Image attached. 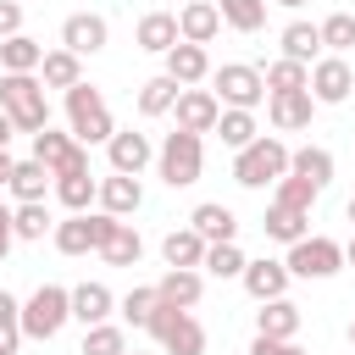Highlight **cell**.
I'll return each instance as SVG.
<instances>
[{"instance_id":"cell-16","label":"cell","mask_w":355,"mask_h":355,"mask_svg":"<svg viewBox=\"0 0 355 355\" xmlns=\"http://www.w3.org/2000/svg\"><path fill=\"white\" fill-rule=\"evenodd\" d=\"M239 283H244V294H250L255 305H266V300H283V294H288V266H283V261H250Z\"/></svg>"},{"instance_id":"cell-39","label":"cell","mask_w":355,"mask_h":355,"mask_svg":"<svg viewBox=\"0 0 355 355\" xmlns=\"http://www.w3.org/2000/svg\"><path fill=\"white\" fill-rule=\"evenodd\" d=\"M83 355H128V333H122L116 322L83 327Z\"/></svg>"},{"instance_id":"cell-41","label":"cell","mask_w":355,"mask_h":355,"mask_svg":"<svg viewBox=\"0 0 355 355\" xmlns=\"http://www.w3.org/2000/svg\"><path fill=\"white\" fill-rule=\"evenodd\" d=\"M22 349V305L0 288V355H17Z\"/></svg>"},{"instance_id":"cell-15","label":"cell","mask_w":355,"mask_h":355,"mask_svg":"<svg viewBox=\"0 0 355 355\" xmlns=\"http://www.w3.org/2000/svg\"><path fill=\"white\" fill-rule=\"evenodd\" d=\"M189 227H194L205 244H233V239H239V216H233L222 200H200L194 216H189Z\"/></svg>"},{"instance_id":"cell-31","label":"cell","mask_w":355,"mask_h":355,"mask_svg":"<svg viewBox=\"0 0 355 355\" xmlns=\"http://www.w3.org/2000/svg\"><path fill=\"white\" fill-rule=\"evenodd\" d=\"M50 178H55V172H50L44 161H33V155H28V161H17V172H11V183H6V189L17 194V205H28V200H44Z\"/></svg>"},{"instance_id":"cell-6","label":"cell","mask_w":355,"mask_h":355,"mask_svg":"<svg viewBox=\"0 0 355 355\" xmlns=\"http://www.w3.org/2000/svg\"><path fill=\"white\" fill-rule=\"evenodd\" d=\"M166 355H205V327L189 316V311H178V305H155V316H150V327H144Z\"/></svg>"},{"instance_id":"cell-29","label":"cell","mask_w":355,"mask_h":355,"mask_svg":"<svg viewBox=\"0 0 355 355\" xmlns=\"http://www.w3.org/2000/svg\"><path fill=\"white\" fill-rule=\"evenodd\" d=\"M83 55H72V50H44V67H39V83L44 89H78L83 83V67H78Z\"/></svg>"},{"instance_id":"cell-4","label":"cell","mask_w":355,"mask_h":355,"mask_svg":"<svg viewBox=\"0 0 355 355\" xmlns=\"http://www.w3.org/2000/svg\"><path fill=\"white\" fill-rule=\"evenodd\" d=\"M155 172H161V183L166 189H189V183H200V172H205V144H200V133H166L161 139V150H155Z\"/></svg>"},{"instance_id":"cell-51","label":"cell","mask_w":355,"mask_h":355,"mask_svg":"<svg viewBox=\"0 0 355 355\" xmlns=\"http://www.w3.org/2000/svg\"><path fill=\"white\" fill-rule=\"evenodd\" d=\"M349 222H355V200H349Z\"/></svg>"},{"instance_id":"cell-20","label":"cell","mask_w":355,"mask_h":355,"mask_svg":"<svg viewBox=\"0 0 355 355\" xmlns=\"http://www.w3.org/2000/svg\"><path fill=\"white\" fill-rule=\"evenodd\" d=\"M178 44H183V33H178V17H172V11H144V17H139V50L166 55V50H178Z\"/></svg>"},{"instance_id":"cell-49","label":"cell","mask_w":355,"mask_h":355,"mask_svg":"<svg viewBox=\"0 0 355 355\" xmlns=\"http://www.w3.org/2000/svg\"><path fill=\"white\" fill-rule=\"evenodd\" d=\"M344 266H355V233H349V244H344Z\"/></svg>"},{"instance_id":"cell-43","label":"cell","mask_w":355,"mask_h":355,"mask_svg":"<svg viewBox=\"0 0 355 355\" xmlns=\"http://www.w3.org/2000/svg\"><path fill=\"white\" fill-rule=\"evenodd\" d=\"M155 305H161V294H155V288H128V294H122V316H128L133 327H150Z\"/></svg>"},{"instance_id":"cell-19","label":"cell","mask_w":355,"mask_h":355,"mask_svg":"<svg viewBox=\"0 0 355 355\" xmlns=\"http://www.w3.org/2000/svg\"><path fill=\"white\" fill-rule=\"evenodd\" d=\"M144 205V189H139V178H128V172H111V178H100V211L105 216H133Z\"/></svg>"},{"instance_id":"cell-36","label":"cell","mask_w":355,"mask_h":355,"mask_svg":"<svg viewBox=\"0 0 355 355\" xmlns=\"http://www.w3.org/2000/svg\"><path fill=\"white\" fill-rule=\"evenodd\" d=\"M216 133H222V144L239 155L244 144H255L261 133H255V111H222V122H216Z\"/></svg>"},{"instance_id":"cell-3","label":"cell","mask_w":355,"mask_h":355,"mask_svg":"<svg viewBox=\"0 0 355 355\" xmlns=\"http://www.w3.org/2000/svg\"><path fill=\"white\" fill-rule=\"evenodd\" d=\"M67 122H72V139H78V144H111V139H116V122H111L105 94H100L94 83L67 89Z\"/></svg>"},{"instance_id":"cell-50","label":"cell","mask_w":355,"mask_h":355,"mask_svg":"<svg viewBox=\"0 0 355 355\" xmlns=\"http://www.w3.org/2000/svg\"><path fill=\"white\" fill-rule=\"evenodd\" d=\"M272 6H288V11H300V6H305V0H272Z\"/></svg>"},{"instance_id":"cell-28","label":"cell","mask_w":355,"mask_h":355,"mask_svg":"<svg viewBox=\"0 0 355 355\" xmlns=\"http://www.w3.org/2000/svg\"><path fill=\"white\" fill-rule=\"evenodd\" d=\"M139 255H144V239H139L133 222H116L111 239L100 244V261H105V266H139Z\"/></svg>"},{"instance_id":"cell-18","label":"cell","mask_w":355,"mask_h":355,"mask_svg":"<svg viewBox=\"0 0 355 355\" xmlns=\"http://www.w3.org/2000/svg\"><path fill=\"white\" fill-rule=\"evenodd\" d=\"M161 305H178V311H194L200 294H205V272H183V266H166L161 283H155Z\"/></svg>"},{"instance_id":"cell-12","label":"cell","mask_w":355,"mask_h":355,"mask_svg":"<svg viewBox=\"0 0 355 355\" xmlns=\"http://www.w3.org/2000/svg\"><path fill=\"white\" fill-rule=\"evenodd\" d=\"M105 39H111V28L100 11H72L61 22V50H72V55H94V50H105Z\"/></svg>"},{"instance_id":"cell-21","label":"cell","mask_w":355,"mask_h":355,"mask_svg":"<svg viewBox=\"0 0 355 355\" xmlns=\"http://www.w3.org/2000/svg\"><path fill=\"white\" fill-rule=\"evenodd\" d=\"M277 44H283V61H300V67H316L322 61V28L316 22H288L277 33Z\"/></svg>"},{"instance_id":"cell-23","label":"cell","mask_w":355,"mask_h":355,"mask_svg":"<svg viewBox=\"0 0 355 355\" xmlns=\"http://www.w3.org/2000/svg\"><path fill=\"white\" fill-rule=\"evenodd\" d=\"M205 239L194 233V227H172L166 239H161V255H166V266H183V272H200L205 266Z\"/></svg>"},{"instance_id":"cell-40","label":"cell","mask_w":355,"mask_h":355,"mask_svg":"<svg viewBox=\"0 0 355 355\" xmlns=\"http://www.w3.org/2000/svg\"><path fill=\"white\" fill-rule=\"evenodd\" d=\"M316 28H322V50H333V55L355 50V17H349V11H333V17L316 22Z\"/></svg>"},{"instance_id":"cell-52","label":"cell","mask_w":355,"mask_h":355,"mask_svg":"<svg viewBox=\"0 0 355 355\" xmlns=\"http://www.w3.org/2000/svg\"><path fill=\"white\" fill-rule=\"evenodd\" d=\"M349 344H355V322H349Z\"/></svg>"},{"instance_id":"cell-1","label":"cell","mask_w":355,"mask_h":355,"mask_svg":"<svg viewBox=\"0 0 355 355\" xmlns=\"http://www.w3.org/2000/svg\"><path fill=\"white\" fill-rule=\"evenodd\" d=\"M0 111L17 122V133H44L50 128V100L33 72H0Z\"/></svg>"},{"instance_id":"cell-22","label":"cell","mask_w":355,"mask_h":355,"mask_svg":"<svg viewBox=\"0 0 355 355\" xmlns=\"http://www.w3.org/2000/svg\"><path fill=\"white\" fill-rule=\"evenodd\" d=\"M166 78L183 83V89L205 83V78H211V55H205V44H178V50H166Z\"/></svg>"},{"instance_id":"cell-17","label":"cell","mask_w":355,"mask_h":355,"mask_svg":"<svg viewBox=\"0 0 355 355\" xmlns=\"http://www.w3.org/2000/svg\"><path fill=\"white\" fill-rule=\"evenodd\" d=\"M178 33H183V44H211V39L222 33L216 0H189V6L178 11Z\"/></svg>"},{"instance_id":"cell-7","label":"cell","mask_w":355,"mask_h":355,"mask_svg":"<svg viewBox=\"0 0 355 355\" xmlns=\"http://www.w3.org/2000/svg\"><path fill=\"white\" fill-rule=\"evenodd\" d=\"M211 83H216L211 94L222 100V111H255V105L266 100V78H261V67H244V61L216 67Z\"/></svg>"},{"instance_id":"cell-37","label":"cell","mask_w":355,"mask_h":355,"mask_svg":"<svg viewBox=\"0 0 355 355\" xmlns=\"http://www.w3.org/2000/svg\"><path fill=\"white\" fill-rule=\"evenodd\" d=\"M11 227H17V239H44V233H55V222H50V211H44V200H28V205H17L11 211Z\"/></svg>"},{"instance_id":"cell-45","label":"cell","mask_w":355,"mask_h":355,"mask_svg":"<svg viewBox=\"0 0 355 355\" xmlns=\"http://www.w3.org/2000/svg\"><path fill=\"white\" fill-rule=\"evenodd\" d=\"M250 355H305V349H300L294 338H261V333H255V344H250Z\"/></svg>"},{"instance_id":"cell-48","label":"cell","mask_w":355,"mask_h":355,"mask_svg":"<svg viewBox=\"0 0 355 355\" xmlns=\"http://www.w3.org/2000/svg\"><path fill=\"white\" fill-rule=\"evenodd\" d=\"M11 133H17V122H11V116H6V111H0V150H6V144H11Z\"/></svg>"},{"instance_id":"cell-10","label":"cell","mask_w":355,"mask_h":355,"mask_svg":"<svg viewBox=\"0 0 355 355\" xmlns=\"http://www.w3.org/2000/svg\"><path fill=\"white\" fill-rule=\"evenodd\" d=\"M349 89H355V72H349L344 55H322V61L311 67V100H316V105H344Z\"/></svg>"},{"instance_id":"cell-25","label":"cell","mask_w":355,"mask_h":355,"mask_svg":"<svg viewBox=\"0 0 355 355\" xmlns=\"http://www.w3.org/2000/svg\"><path fill=\"white\" fill-rule=\"evenodd\" d=\"M288 172L305 178V183H316V189H327V183H333V150L300 144V150H288Z\"/></svg>"},{"instance_id":"cell-53","label":"cell","mask_w":355,"mask_h":355,"mask_svg":"<svg viewBox=\"0 0 355 355\" xmlns=\"http://www.w3.org/2000/svg\"><path fill=\"white\" fill-rule=\"evenodd\" d=\"M133 355H139V349H133Z\"/></svg>"},{"instance_id":"cell-26","label":"cell","mask_w":355,"mask_h":355,"mask_svg":"<svg viewBox=\"0 0 355 355\" xmlns=\"http://www.w3.org/2000/svg\"><path fill=\"white\" fill-rule=\"evenodd\" d=\"M266 239H277V244H300V239H311V211H294V205H277L272 200V211H266Z\"/></svg>"},{"instance_id":"cell-44","label":"cell","mask_w":355,"mask_h":355,"mask_svg":"<svg viewBox=\"0 0 355 355\" xmlns=\"http://www.w3.org/2000/svg\"><path fill=\"white\" fill-rule=\"evenodd\" d=\"M17 33H22V6L17 0H0V44L17 39Z\"/></svg>"},{"instance_id":"cell-32","label":"cell","mask_w":355,"mask_h":355,"mask_svg":"<svg viewBox=\"0 0 355 355\" xmlns=\"http://www.w3.org/2000/svg\"><path fill=\"white\" fill-rule=\"evenodd\" d=\"M55 200L78 216V211H89V205L100 200V178H94V172H67V178H55Z\"/></svg>"},{"instance_id":"cell-11","label":"cell","mask_w":355,"mask_h":355,"mask_svg":"<svg viewBox=\"0 0 355 355\" xmlns=\"http://www.w3.org/2000/svg\"><path fill=\"white\" fill-rule=\"evenodd\" d=\"M172 116H178L183 133H216V122H222V100H216L211 89H183L178 105H172Z\"/></svg>"},{"instance_id":"cell-24","label":"cell","mask_w":355,"mask_h":355,"mask_svg":"<svg viewBox=\"0 0 355 355\" xmlns=\"http://www.w3.org/2000/svg\"><path fill=\"white\" fill-rule=\"evenodd\" d=\"M300 322H305V316H300V305H294L288 294H283V300H266V305L255 311V333H261V338H294Z\"/></svg>"},{"instance_id":"cell-2","label":"cell","mask_w":355,"mask_h":355,"mask_svg":"<svg viewBox=\"0 0 355 355\" xmlns=\"http://www.w3.org/2000/svg\"><path fill=\"white\" fill-rule=\"evenodd\" d=\"M277 178H288V144H283V139L261 133L255 144H244V150L233 155V183H239V189H266V183H277Z\"/></svg>"},{"instance_id":"cell-38","label":"cell","mask_w":355,"mask_h":355,"mask_svg":"<svg viewBox=\"0 0 355 355\" xmlns=\"http://www.w3.org/2000/svg\"><path fill=\"white\" fill-rule=\"evenodd\" d=\"M244 266H250V255H244L239 244H211L200 272H211V277H244Z\"/></svg>"},{"instance_id":"cell-13","label":"cell","mask_w":355,"mask_h":355,"mask_svg":"<svg viewBox=\"0 0 355 355\" xmlns=\"http://www.w3.org/2000/svg\"><path fill=\"white\" fill-rule=\"evenodd\" d=\"M266 116H272V128H277V133H300V128H311L316 100H311V89H294V94H266Z\"/></svg>"},{"instance_id":"cell-46","label":"cell","mask_w":355,"mask_h":355,"mask_svg":"<svg viewBox=\"0 0 355 355\" xmlns=\"http://www.w3.org/2000/svg\"><path fill=\"white\" fill-rule=\"evenodd\" d=\"M11 244H17V227H11V205H0V261L11 255Z\"/></svg>"},{"instance_id":"cell-9","label":"cell","mask_w":355,"mask_h":355,"mask_svg":"<svg viewBox=\"0 0 355 355\" xmlns=\"http://www.w3.org/2000/svg\"><path fill=\"white\" fill-rule=\"evenodd\" d=\"M33 161H44L55 178H67V172H89V150H83L72 133H55V128L33 133Z\"/></svg>"},{"instance_id":"cell-30","label":"cell","mask_w":355,"mask_h":355,"mask_svg":"<svg viewBox=\"0 0 355 355\" xmlns=\"http://www.w3.org/2000/svg\"><path fill=\"white\" fill-rule=\"evenodd\" d=\"M178 94H183V83H172L166 72L144 78V83H139V116H166V111L178 105Z\"/></svg>"},{"instance_id":"cell-35","label":"cell","mask_w":355,"mask_h":355,"mask_svg":"<svg viewBox=\"0 0 355 355\" xmlns=\"http://www.w3.org/2000/svg\"><path fill=\"white\" fill-rule=\"evenodd\" d=\"M261 78H266V94H294V89H311V67H300V61H272Z\"/></svg>"},{"instance_id":"cell-8","label":"cell","mask_w":355,"mask_h":355,"mask_svg":"<svg viewBox=\"0 0 355 355\" xmlns=\"http://www.w3.org/2000/svg\"><path fill=\"white\" fill-rule=\"evenodd\" d=\"M288 277H333V272H344V244L338 239H322V233H311V239H300V244H288Z\"/></svg>"},{"instance_id":"cell-14","label":"cell","mask_w":355,"mask_h":355,"mask_svg":"<svg viewBox=\"0 0 355 355\" xmlns=\"http://www.w3.org/2000/svg\"><path fill=\"white\" fill-rule=\"evenodd\" d=\"M105 155H111V172H128V178H139L150 161H155V144H150V133H116L111 144H105Z\"/></svg>"},{"instance_id":"cell-27","label":"cell","mask_w":355,"mask_h":355,"mask_svg":"<svg viewBox=\"0 0 355 355\" xmlns=\"http://www.w3.org/2000/svg\"><path fill=\"white\" fill-rule=\"evenodd\" d=\"M111 288L105 283H78L72 288V322H83V327H100L105 316H111Z\"/></svg>"},{"instance_id":"cell-42","label":"cell","mask_w":355,"mask_h":355,"mask_svg":"<svg viewBox=\"0 0 355 355\" xmlns=\"http://www.w3.org/2000/svg\"><path fill=\"white\" fill-rule=\"evenodd\" d=\"M316 194H322V189H316V183H305V178H294V172H288V178H277V205L311 211V205H316Z\"/></svg>"},{"instance_id":"cell-34","label":"cell","mask_w":355,"mask_h":355,"mask_svg":"<svg viewBox=\"0 0 355 355\" xmlns=\"http://www.w3.org/2000/svg\"><path fill=\"white\" fill-rule=\"evenodd\" d=\"M266 6H272V0H216L222 22H227V28H239V33H255V28L266 22Z\"/></svg>"},{"instance_id":"cell-5","label":"cell","mask_w":355,"mask_h":355,"mask_svg":"<svg viewBox=\"0 0 355 355\" xmlns=\"http://www.w3.org/2000/svg\"><path fill=\"white\" fill-rule=\"evenodd\" d=\"M72 322V288L61 283H39L22 300V338H55Z\"/></svg>"},{"instance_id":"cell-33","label":"cell","mask_w":355,"mask_h":355,"mask_svg":"<svg viewBox=\"0 0 355 355\" xmlns=\"http://www.w3.org/2000/svg\"><path fill=\"white\" fill-rule=\"evenodd\" d=\"M39 67H44V44L39 39L17 33V39L0 44V72H39Z\"/></svg>"},{"instance_id":"cell-47","label":"cell","mask_w":355,"mask_h":355,"mask_svg":"<svg viewBox=\"0 0 355 355\" xmlns=\"http://www.w3.org/2000/svg\"><path fill=\"white\" fill-rule=\"evenodd\" d=\"M11 172H17V161H11V155H6V150H0V189H6V183H11Z\"/></svg>"}]
</instances>
